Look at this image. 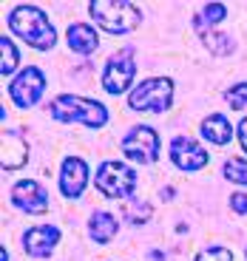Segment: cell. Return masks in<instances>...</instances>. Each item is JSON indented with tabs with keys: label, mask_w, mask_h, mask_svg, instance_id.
<instances>
[{
	"label": "cell",
	"mask_w": 247,
	"mask_h": 261,
	"mask_svg": "<svg viewBox=\"0 0 247 261\" xmlns=\"http://www.w3.org/2000/svg\"><path fill=\"white\" fill-rule=\"evenodd\" d=\"M202 37H205V46H208L216 57L230 54V51H233V46H236L233 40H230V34H221V32H205Z\"/></svg>",
	"instance_id": "cell-17"
},
{
	"label": "cell",
	"mask_w": 247,
	"mask_h": 261,
	"mask_svg": "<svg viewBox=\"0 0 247 261\" xmlns=\"http://www.w3.org/2000/svg\"><path fill=\"white\" fill-rule=\"evenodd\" d=\"M60 242V230L57 227H48V224H40V227H32L26 236H23V247H26L29 255H48Z\"/></svg>",
	"instance_id": "cell-12"
},
{
	"label": "cell",
	"mask_w": 247,
	"mask_h": 261,
	"mask_svg": "<svg viewBox=\"0 0 247 261\" xmlns=\"http://www.w3.org/2000/svg\"><path fill=\"white\" fill-rule=\"evenodd\" d=\"M12 202H14V207L26 210V213H46L48 193L34 179H23V182H17L12 188Z\"/></svg>",
	"instance_id": "cell-9"
},
{
	"label": "cell",
	"mask_w": 247,
	"mask_h": 261,
	"mask_svg": "<svg viewBox=\"0 0 247 261\" xmlns=\"http://www.w3.org/2000/svg\"><path fill=\"white\" fill-rule=\"evenodd\" d=\"M239 142L247 150V119H241V125H239Z\"/></svg>",
	"instance_id": "cell-25"
},
{
	"label": "cell",
	"mask_w": 247,
	"mask_h": 261,
	"mask_svg": "<svg viewBox=\"0 0 247 261\" xmlns=\"http://www.w3.org/2000/svg\"><path fill=\"white\" fill-rule=\"evenodd\" d=\"M43 91H46V77H43L40 68H32V65H29L26 71H20L14 77V83L9 85V94H12V99L20 108H32Z\"/></svg>",
	"instance_id": "cell-7"
},
{
	"label": "cell",
	"mask_w": 247,
	"mask_h": 261,
	"mask_svg": "<svg viewBox=\"0 0 247 261\" xmlns=\"http://www.w3.org/2000/svg\"><path fill=\"white\" fill-rule=\"evenodd\" d=\"M148 216H151V207H148L145 202H142V204H139V202H134V204H128V207H125V219H131L134 224L145 222Z\"/></svg>",
	"instance_id": "cell-23"
},
{
	"label": "cell",
	"mask_w": 247,
	"mask_h": 261,
	"mask_svg": "<svg viewBox=\"0 0 247 261\" xmlns=\"http://www.w3.org/2000/svg\"><path fill=\"white\" fill-rule=\"evenodd\" d=\"M26 156H29L26 139L20 137V134L6 130V134H3V168H6V170H17L20 165L26 162Z\"/></svg>",
	"instance_id": "cell-13"
},
{
	"label": "cell",
	"mask_w": 247,
	"mask_h": 261,
	"mask_svg": "<svg viewBox=\"0 0 247 261\" xmlns=\"http://www.w3.org/2000/svg\"><path fill=\"white\" fill-rule=\"evenodd\" d=\"M196 261H233V253L225 247H208L196 255Z\"/></svg>",
	"instance_id": "cell-22"
},
{
	"label": "cell",
	"mask_w": 247,
	"mask_h": 261,
	"mask_svg": "<svg viewBox=\"0 0 247 261\" xmlns=\"http://www.w3.org/2000/svg\"><path fill=\"white\" fill-rule=\"evenodd\" d=\"M225 14H228V9L221 6V3H210V6H205V12L196 17V26H205V23H208V26H213V23H219Z\"/></svg>",
	"instance_id": "cell-20"
},
{
	"label": "cell",
	"mask_w": 247,
	"mask_h": 261,
	"mask_svg": "<svg viewBox=\"0 0 247 261\" xmlns=\"http://www.w3.org/2000/svg\"><path fill=\"white\" fill-rule=\"evenodd\" d=\"M52 117L60 119V122H85L91 128H103L108 122V111L105 105L97 102V99H83L74 97V94H63L52 102Z\"/></svg>",
	"instance_id": "cell-3"
},
{
	"label": "cell",
	"mask_w": 247,
	"mask_h": 261,
	"mask_svg": "<svg viewBox=\"0 0 247 261\" xmlns=\"http://www.w3.org/2000/svg\"><path fill=\"white\" fill-rule=\"evenodd\" d=\"M170 159H174L176 168H182V170H199L208 165V150H202L188 137H176L170 142Z\"/></svg>",
	"instance_id": "cell-10"
},
{
	"label": "cell",
	"mask_w": 247,
	"mask_h": 261,
	"mask_svg": "<svg viewBox=\"0 0 247 261\" xmlns=\"http://www.w3.org/2000/svg\"><path fill=\"white\" fill-rule=\"evenodd\" d=\"M88 12H91L94 23H100L111 34L134 32L142 20V12L134 3H125V0H94Z\"/></svg>",
	"instance_id": "cell-2"
},
{
	"label": "cell",
	"mask_w": 247,
	"mask_h": 261,
	"mask_svg": "<svg viewBox=\"0 0 247 261\" xmlns=\"http://www.w3.org/2000/svg\"><path fill=\"white\" fill-rule=\"evenodd\" d=\"M94 185L108 199H125L137 190V173L122 162H103L94 176Z\"/></svg>",
	"instance_id": "cell-4"
},
{
	"label": "cell",
	"mask_w": 247,
	"mask_h": 261,
	"mask_svg": "<svg viewBox=\"0 0 247 261\" xmlns=\"http://www.w3.org/2000/svg\"><path fill=\"white\" fill-rule=\"evenodd\" d=\"M85 182H88V168H85L83 159L77 156H68L63 162V173H60V188L68 199H77L83 193Z\"/></svg>",
	"instance_id": "cell-11"
},
{
	"label": "cell",
	"mask_w": 247,
	"mask_h": 261,
	"mask_svg": "<svg viewBox=\"0 0 247 261\" xmlns=\"http://www.w3.org/2000/svg\"><path fill=\"white\" fill-rule=\"evenodd\" d=\"M170 97H174V85L165 77H154L139 83V88L131 91L128 105L134 111H148V114H162L170 105Z\"/></svg>",
	"instance_id": "cell-5"
},
{
	"label": "cell",
	"mask_w": 247,
	"mask_h": 261,
	"mask_svg": "<svg viewBox=\"0 0 247 261\" xmlns=\"http://www.w3.org/2000/svg\"><path fill=\"white\" fill-rule=\"evenodd\" d=\"M68 48L77 54H91L94 48L100 46L97 40V32H94L91 26H85V23H74V26H68Z\"/></svg>",
	"instance_id": "cell-14"
},
{
	"label": "cell",
	"mask_w": 247,
	"mask_h": 261,
	"mask_svg": "<svg viewBox=\"0 0 247 261\" xmlns=\"http://www.w3.org/2000/svg\"><path fill=\"white\" fill-rule=\"evenodd\" d=\"M230 207H233V213L244 216L247 213V193H233L230 196Z\"/></svg>",
	"instance_id": "cell-24"
},
{
	"label": "cell",
	"mask_w": 247,
	"mask_h": 261,
	"mask_svg": "<svg viewBox=\"0 0 247 261\" xmlns=\"http://www.w3.org/2000/svg\"><path fill=\"white\" fill-rule=\"evenodd\" d=\"M202 137L213 145H228L230 137H233V128H230V122L221 114H213V117H208L202 122Z\"/></svg>",
	"instance_id": "cell-15"
},
{
	"label": "cell",
	"mask_w": 247,
	"mask_h": 261,
	"mask_svg": "<svg viewBox=\"0 0 247 261\" xmlns=\"http://www.w3.org/2000/svg\"><path fill=\"white\" fill-rule=\"evenodd\" d=\"M122 150H125V156L139 162V165L156 162V156H159V137H156V130L148 128V125H137L122 139Z\"/></svg>",
	"instance_id": "cell-6"
},
{
	"label": "cell",
	"mask_w": 247,
	"mask_h": 261,
	"mask_svg": "<svg viewBox=\"0 0 247 261\" xmlns=\"http://www.w3.org/2000/svg\"><path fill=\"white\" fill-rule=\"evenodd\" d=\"M9 29H12L17 37L26 40L29 46L40 48V51L52 48L54 40H57L54 26L48 23V17L40 12V9H34V6H17V9H12V14H9Z\"/></svg>",
	"instance_id": "cell-1"
},
{
	"label": "cell",
	"mask_w": 247,
	"mask_h": 261,
	"mask_svg": "<svg viewBox=\"0 0 247 261\" xmlns=\"http://www.w3.org/2000/svg\"><path fill=\"white\" fill-rule=\"evenodd\" d=\"M228 102H230V108H247V83H239L230 88Z\"/></svg>",
	"instance_id": "cell-21"
},
{
	"label": "cell",
	"mask_w": 247,
	"mask_h": 261,
	"mask_svg": "<svg viewBox=\"0 0 247 261\" xmlns=\"http://www.w3.org/2000/svg\"><path fill=\"white\" fill-rule=\"evenodd\" d=\"M88 230H91V239H94V242L108 244L111 239L117 236L119 224H117V219H114L111 213H94L91 222H88Z\"/></svg>",
	"instance_id": "cell-16"
},
{
	"label": "cell",
	"mask_w": 247,
	"mask_h": 261,
	"mask_svg": "<svg viewBox=\"0 0 247 261\" xmlns=\"http://www.w3.org/2000/svg\"><path fill=\"white\" fill-rule=\"evenodd\" d=\"M134 74H137V63L131 57H125V54L111 57L108 65H105V74H103V88L108 94L128 91V85L134 83Z\"/></svg>",
	"instance_id": "cell-8"
},
{
	"label": "cell",
	"mask_w": 247,
	"mask_h": 261,
	"mask_svg": "<svg viewBox=\"0 0 247 261\" xmlns=\"http://www.w3.org/2000/svg\"><path fill=\"white\" fill-rule=\"evenodd\" d=\"M225 176L230 182L247 185V162L244 159H230V162H225Z\"/></svg>",
	"instance_id": "cell-19"
},
{
	"label": "cell",
	"mask_w": 247,
	"mask_h": 261,
	"mask_svg": "<svg viewBox=\"0 0 247 261\" xmlns=\"http://www.w3.org/2000/svg\"><path fill=\"white\" fill-rule=\"evenodd\" d=\"M0 74L6 77V74H12L14 68H17V48L12 46V40L9 37H0Z\"/></svg>",
	"instance_id": "cell-18"
},
{
	"label": "cell",
	"mask_w": 247,
	"mask_h": 261,
	"mask_svg": "<svg viewBox=\"0 0 247 261\" xmlns=\"http://www.w3.org/2000/svg\"><path fill=\"white\" fill-rule=\"evenodd\" d=\"M0 261H9V253H6V250H0Z\"/></svg>",
	"instance_id": "cell-26"
}]
</instances>
